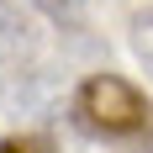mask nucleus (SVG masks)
Segmentation results:
<instances>
[{
    "mask_svg": "<svg viewBox=\"0 0 153 153\" xmlns=\"http://www.w3.org/2000/svg\"><path fill=\"white\" fill-rule=\"evenodd\" d=\"M74 122L100 143H116L127 153H143V143L153 137V106L148 95L122 74H90L74 90Z\"/></svg>",
    "mask_w": 153,
    "mask_h": 153,
    "instance_id": "obj_1",
    "label": "nucleus"
},
{
    "mask_svg": "<svg viewBox=\"0 0 153 153\" xmlns=\"http://www.w3.org/2000/svg\"><path fill=\"white\" fill-rule=\"evenodd\" d=\"M32 16H42L58 37H85L90 32V0H27Z\"/></svg>",
    "mask_w": 153,
    "mask_h": 153,
    "instance_id": "obj_3",
    "label": "nucleus"
},
{
    "mask_svg": "<svg viewBox=\"0 0 153 153\" xmlns=\"http://www.w3.org/2000/svg\"><path fill=\"white\" fill-rule=\"evenodd\" d=\"M0 153H58L48 132H16V137L0 143Z\"/></svg>",
    "mask_w": 153,
    "mask_h": 153,
    "instance_id": "obj_5",
    "label": "nucleus"
},
{
    "mask_svg": "<svg viewBox=\"0 0 153 153\" xmlns=\"http://www.w3.org/2000/svg\"><path fill=\"white\" fill-rule=\"evenodd\" d=\"M42 63V32L27 0H0V79L37 74Z\"/></svg>",
    "mask_w": 153,
    "mask_h": 153,
    "instance_id": "obj_2",
    "label": "nucleus"
},
{
    "mask_svg": "<svg viewBox=\"0 0 153 153\" xmlns=\"http://www.w3.org/2000/svg\"><path fill=\"white\" fill-rule=\"evenodd\" d=\"M127 42H132V53H137L143 74L153 79V5H148V11H132V21H127Z\"/></svg>",
    "mask_w": 153,
    "mask_h": 153,
    "instance_id": "obj_4",
    "label": "nucleus"
},
{
    "mask_svg": "<svg viewBox=\"0 0 153 153\" xmlns=\"http://www.w3.org/2000/svg\"><path fill=\"white\" fill-rule=\"evenodd\" d=\"M0 90H5V79H0Z\"/></svg>",
    "mask_w": 153,
    "mask_h": 153,
    "instance_id": "obj_6",
    "label": "nucleus"
}]
</instances>
